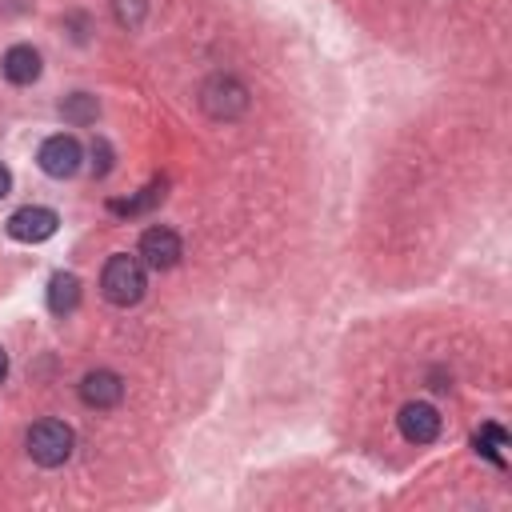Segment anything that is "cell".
<instances>
[{
    "label": "cell",
    "instance_id": "cell-1",
    "mask_svg": "<svg viewBox=\"0 0 512 512\" xmlns=\"http://www.w3.org/2000/svg\"><path fill=\"white\" fill-rule=\"evenodd\" d=\"M144 288H148V280H144V264L136 256H128V252L108 256V264L100 272V292H104L108 304L132 308V304H140Z\"/></svg>",
    "mask_w": 512,
    "mask_h": 512
},
{
    "label": "cell",
    "instance_id": "cell-2",
    "mask_svg": "<svg viewBox=\"0 0 512 512\" xmlns=\"http://www.w3.org/2000/svg\"><path fill=\"white\" fill-rule=\"evenodd\" d=\"M24 444H28V456H32L40 468H60V464L72 456L76 436H72V428H68L64 420H36V424L28 428V436H24Z\"/></svg>",
    "mask_w": 512,
    "mask_h": 512
},
{
    "label": "cell",
    "instance_id": "cell-3",
    "mask_svg": "<svg viewBox=\"0 0 512 512\" xmlns=\"http://www.w3.org/2000/svg\"><path fill=\"white\" fill-rule=\"evenodd\" d=\"M200 104H204V112L212 120H236L248 108V88L236 76H212L200 88Z\"/></svg>",
    "mask_w": 512,
    "mask_h": 512
},
{
    "label": "cell",
    "instance_id": "cell-4",
    "mask_svg": "<svg viewBox=\"0 0 512 512\" xmlns=\"http://www.w3.org/2000/svg\"><path fill=\"white\" fill-rule=\"evenodd\" d=\"M4 228H8V236L20 240V244H40V240L56 236L60 216H56L52 208H44V204H24V208H16V212L8 216Z\"/></svg>",
    "mask_w": 512,
    "mask_h": 512
},
{
    "label": "cell",
    "instance_id": "cell-5",
    "mask_svg": "<svg viewBox=\"0 0 512 512\" xmlns=\"http://www.w3.org/2000/svg\"><path fill=\"white\" fill-rule=\"evenodd\" d=\"M36 160H40V168L52 176V180H64V176H76L80 172V160H84V152H80V140L76 136H48L44 144H40V152H36Z\"/></svg>",
    "mask_w": 512,
    "mask_h": 512
},
{
    "label": "cell",
    "instance_id": "cell-6",
    "mask_svg": "<svg viewBox=\"0 0 512 512\" xmlns=\"http://www.w3.org/2000/svg\"><path fill=\"white\" fill-rule=\"evenodd\" d=\"M396 424H400V436L408 444H432L440 436V412L432 404H424V400L404 404L400 416H396Z\"/></svg>",
    "mask_w": 512,
    "mask_h": 512
},
{
    "label": "cell",
    "instance_id": "cell-7",
    "mask_svg": "<svg viewBox=\"0 0 512 512\" xmlns=\"http://www.w3.org/2000/svg\"><path fill=\"white\" fill-rule=\"evenodd\" d=\"M180 252H184L180 236H176L172 228H164V224H156V228H148V232L140 236V256H144V264L156 268V272L172 268V264L180 260Z\"/></svg>",
    "mask_w": 512,
    "mask_h": 512
},
{
    "label": "cell",
    "instance_id": "cell-8",
    "mask_svg": "<svg viewBox=\"0 0 512 512\" xmlns=\"http://www.w3.org/2000/svg\"><path fill=\"white\" fill-rule=\"evenodd\" d=\"M80 400L88 408H116L124 400V380L112 368H96L80 380Z\"/></svg>",
    "mask_w": 512,
    "mask_h": 512
},
{
    "label": "cell",
    "instance_id": "cell-9",
    "mask_svg": "<svg viewBox=\"0 0 512 512\" xmlns=\"http://www.w3.org/2000/svg\"><path fill=\"white\" fill-rule=\"evenodd\" d=\"M0 72L8 84H32L40 76V52L32 44H12L0 60Z\"/></svg>",
    "mask_w": 512,
    "mask_h": 512
},
{
    "label": "cell",
    "instance_id": "cell-10",
    "mask_svg": "<svg viewBox=\"0 0 512 512\" xmlns=\"http://www.w3.org/2000/svg\"><path fill=\"white\" fill-rule=\"evenodd\" d=\"M76 304H80V280L72 272H56L48 280V308L56 316H68V312H76Z\"/></svg>",
    "mask_w": 512,
    "mask_h": 512
},
{
    "label": "cell",
    "instance_id": "cell-11",
    "mask_svg": "<svg viewBox=\"0 0 512 512\" xmlns=\"http://www.w3.org/2000/svg\"><path fill=\"white\" fill-rule=\"evenodd\" d=\"M472 444H476V452L480 456H488L496 468H504V448H508V432L500 428V424H484L476 436H472Z\"/></svg>",
    "mask_w": 512,
    "mask_h": 512
},
{
    "label": "cell",
    "instance_id": "cell-12",
    "mask_svg": "<svg viewBox=\"0 0 512 512\" xmlns=\"http://www.w3.org/2000/svg\"><path fill=\"white\" fill-rule=\"evenodd\" d=\"M60 112H64L68 124H92V120H96V96H88V92H72V96L60 104Z\"/></svg>",
    "mask_w": 512,
    "mask_h": 512
},
{
    "label": "cell",
    "instance_id": "cell-13",
    "mask_svg": "<svg viewBox=\"0 0 512 512\" xmlns=\"http://www.w3.org/2000/svg\"><path fill=\"white\" fill-rule=\"evenodd\" d=\"M160 196H164V184H148L140 196H132V200H116V204H112V212H120V216H136V212L152 208Z\"/></svg>",
    "mask_w": 512,
    "mask_h": 512
},
{
    "label": "cell",
    "instance_id": "cell-14",
    "mask_svg": "<svg viewBox=\"0 0 512 512\" xmlns=\"http://www.w3.org/2000/svg\"><path fill=\"white\" fill-rule=\"evenodd\" d=\"M140 0H116V16H120V24H128V28H136L140 24Z\"/></svg>",
    "mask_w": 512,
    "mask_h": 512
},
{
    "label": "cell",
    "instance_id": "cell-15",
    "mask_svg": "<svg viewBox=\"0 0 512 512\" xmlns=\"http://www.w3.org/2000/svg\"><path fill=\"white\" fill-rule=\"evenodd\" d=\"M92 156L100 160V164H96V176H104V172L112 168V148H108L104 140H96V144H92Z\"/></svg>",
    "mask_w": 512,
    "mask_h": 512
},
{
    "label": "cell",
    "instance_id": "cell-16",
    "mask_svg": "<svg viewBox=\"0 0 512 512\" xmlns=\"http://www.w3.org/2000/svg\"><path fill=\"white\" fill-rule=\"evenodd\" d=\"M8 188H12V172H8L4 164H0V200L8 196Z\"/></svg>",
    "mask_w": 512,
    "mask_h": 512
},
{
    "label": "cell",
    "instance_id": "cell-17",
    "mask_svg": "<svg viewBox=\"0 0 512 512\" xmlns=\"http://www.w3.org/2000/svg\"><path fill=\"white\" fill-rule=\"evenodd\" d=\"M4 376H8V352L0 348V380H4Z\"/></svg>",
    "mask_w": 512,
    "mask_h": 512
}]
</instances>
